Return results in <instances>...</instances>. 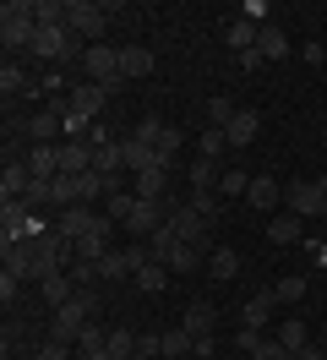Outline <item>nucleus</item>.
Masks as SVG:
<instances>
[{
    "label": "nucleus",
    "mask_w": 327,
    "mask_h": 360,
    "mask_svg": "<svg viewBox=\"0 0 327 360\" xmlns=\"http://www.w3.org/2000/svg\"><path fill=\"white\" fill-rule=\"evenodd\" d=\"M39 39V22H33V0H6L0 6V44L6 55H17V49H33Z\"/></svg>",
    "instance_id": "1"
},
{
    "label": "nucleus",
    "mask_w": 327,
    "mask_h": 360,
    "mask_svg": "<svg viewBox=\"0 0 327 360\" xmlns=\"http://www.w3.org/2000/svg\"><path fill=\"white\" fill-rule=\"evenodd\" d=\"M115 6H93V0H65V27L82 39V44H104V27Z\"/></svg>",
    "instance_id": "2"
},
{
    "label": "nucleus",
    "mask_w": 327,
    "mask_h": 360,
    "mask_svg": "<svg viewBox=\"0 0 327 360\" xmlns=\"http://www.w3.org/2000/svg\"><path fill=\"white\" fill-rule=\"evenodd\" d=\"M169 229H174V240H180V246L213 251V224H207L191 202H174V207H169Z\"/></svg>",
    "instance_id": "3"
},
{
    "label": "nucleus",
    "mask_w": 327,
    "mask_h": 360,
    "mask_svg": "<svg viewBox=\"0 0 327 360\" xmlns=\"http://www.w3.org/2000/svg\"><path fill=\"white\" fill-rule=\"evenodd\" d=\"M283 202H289V213H295V219H322V207H327V175L283 186Z\"/></svg>",
    "instance_id": "4"
},
{
    "label": "nucleus",
    "mask_w": 327,
    "mask_h": 360,
    "mask_svg": "<svg viewBox=\"0 0 327 360\" xmlns=\"http://www.w3.org/2000/svg\"><path fill=\"white\" fill-rule=\"evenodd\" d=\"M82 71H87V82H98V88H109V93L126 82V71H120V49H109V44H87Z\"/></svg>",
    "instance_id": "5"
},
{
    "label": "nucleus",
    "mask_w": 327,
    "mask_h": 360,
    "mask_svg": "<svg viewBox=\"0 0 327 360\" xmlns=\"http://www.w3.org/2000/svg\"><path fill=\"white\" fill-rule=\"evenodd\" d=\"M104 224H109V213H98V207H87V202L55 213V229H60L65 240H82V235H93V229H104Z\"/></svg>",
    "instance_id": "6"
},
{
    "label": "nucleus",
    "mask_w": 327,
    "mask_h": 360,
    "mask_svg": "<svg viewBox=\"0 0 327 360\" xmlns=\"http://www.w3.org/2000/svg\"><path fill=\"white\" fill-rule=\"evenodd\" d=\"M169 207H174V202H148V197H136V207L126 213V224H120V229H131L136 240H148L153 229L169 224Z\"/></svg>",
    "instance_id": "7"
},
{
    "label": "nucleus",
    "mask_w": 327,
    "mask_h": 360,
    "mask_svg": "<svg viewBox=\"0 0 327 360\" xmlns=\"http://www.w3.org/2000/svg\"><path fill=\"white\" fill-rule=\"evenodd\" d=\"M27 229H33V207L27 202H6L0 207V251L17 246V240H27Z\"/></svg>",
    "instance_id": "8"
},
{
    "label": "nucleus",
    "mask_w": 327,
    "mask_h": 360,
    "mask_svg": "<svg viewBox=\"0 0 327 360\" xmlns=\"http://www.w3.org/2000/svg\"><path fill=\"white\" fill-rule=\"evenodd\" d=\"M104 104H109V88H98V82H77V88L65 93V110L82 115V120H98Z\"/></svg>",
    "instance_id": "9"
},
{
    "label": "nucleus",
    "mask_w": 327,
    "mask_h": 360,
    "mask_svg": "<svg viewBox=\"0 0 327 360\" xmlns=\"http://www.w3.org/2000/svg\"><path fill=\"white\" fill-rule=\"evenodd\" d=\"M22 131L33 136V142H55V136L65 131V115H60V98L49 104V110H39V115H27L22 120Z\"/></svg>",
    "instance_id": "10"
},
{
    "label": "nucleus",
    "mask_w": 327,
    "mask_h": 360,
    "mask_svg": "<svg viewBox=\"0 0 327 360\" xmlns=\"http://www.w3.org/2000/svg\"><path fill=\"white\" fill-rule=\"evenodd\" d=\"M27 186H33L27 158H6V169H0V202H22V197H27Z\"/></svg>",
    "instance_id": "11"
},
{
    "label": "nucleus",
    "mask_w": 327,
    "mask_h": 360,
    "mask_svg": "<svg viewBox=\"0 0 327 360\" xmlns=\"http://www.w3.org/2000/svg\"><path fill=\"white\" fill-rule=\"evenodd\" d=\"M120 153H126V175H142V169H158V164H164L158 148L142 142V136H126V142H120ZM164 169H169V164H164Z\"/></svg>",
    "instance_id": "12"
},
{
    "label": "nucleus",
    "mask_w": 327,
    "mask_h": 360,
    "mask_svg": "<svg viewBox=\"0 0 327 360\" xmlns=\"http://www.w3.org/2000/svg\"><path fill=\"white\" fill-rule=\"evenodd\" d=\"M27 175H33V180H55V175H60V142H33Z\"/></svg>",
    "instance_id": "13"
},
{
    "label": "nucleus",
    "mask_w": 327,
    "mask_h": 360,
    "mask_svg": "<svg viewBox=\"0 0 327 360\" xmlns=\"http://www.w3.org/2000/svg\"><path fill=\"white\" fill-rule=\"evenodd\" d=\"M273 306H278V295H273V290H257L245 306H240V328H257V333H262V328L273 322Z\"/></svg>",
    "instance_id": "14"
},
{
    "label": "nucleus",
    "mask_w": 327,
    "mask_h": 360,
    "mask_svg": "<svg viewBox=\"0 0 327 360\" xmlns=\"http://www.w3.org/2000/svg\"><path fill=\"white\" fill-rule=\"evenodd\" d=\"M180 328H186L191 338H213V328H218V311L207 306V300H191V306H186V316H180Z\"/></svg>",
    "instance_id": "15"
},
{
    "label": "nucleus",
    "mask_w": 327,
    "mask_h": 360,
    "mask_svg": "<svg viewBox=\"0 0 327 360\" xmlns=\"http://www.w3.org/2000/svg\"><path fill=\"white\" fill-rule=\"evenodd\" d=\"M257 131H262V115H257V110H235V120L224 126L229 148H251V142H257Z\"/></svg>",
    "instance_id": "16"
},
{
    "label": "nucleus",
    "mask_w": 327,
    "mask_h": 360,
    "mask_svg": "<svg viewBox=\"0 0 327 360\" xmlns=\"http://www.w3.org/2000/svg\"><path fill=\"white\" fill-rule=\"evenodd\" d=\"M245 202L262 207V213H273V207L283 202V186H278L273 175H251V191H245Z\"/></svg>",
    "instance_id": "17"
},
{
    "label": "nucleus",
    "mask_w": 327,
    "mask_h": 360,
    "mask_svg": "<svg viewBox=\"0 0 327 360\" xmlns=\"http://www.w3.org/2000/svg\"><path fill=\"white\" fill-rule=\"evenodd\" d=\"M93 169V142H60V175H87Z\"/></svg>",
    "instance_id": "18"
},
{
    "label": "nucleus",
    "mask_w": 327,
    "mask_h": 360,
    "mask_svg": "<svg viewBox=\"0 0 327 360\" xmlns=\"http://www.w3.org/2000/svg\"><path fill=\"white\" fill-rule=\"evenodd\" d=\"M109 235H115V224H104V229H93V235H82V240H77V262H104L109 251Z\"/></svg>",
    "instance_id": "19"
},
{
    "label": "nucleus",
    "mask_w": 327,
    "mask_h": 360,
    "mask_svg": "<svg viewBox=\"0 0 327 360\" xmlns=\"http://www.w3.org/2000/svg\"><path fill=\"white\" fill-rule=\"evenodd\" d=\"M257 55H262V60H283V55H289V39H283L278 22H262L257 27Z\"/></svg>",
    "instance_id": "20"
},
{
    "label": "nucleus",
    "mask_w": 327,
    "mask_h": 360,
    "mask_svg": "<svg viewBox=\"0 0 327 360\" xmlns=\"http://www.w3.org/2000/svg\"><path fill=\"white\" fill-rule=\"evenodd\" d=\"M207 273H213L218 284L240 278V251H235V246H213V251H207Z\"/></svg>",
    "instance_id": "21"
},
{
    "label": "nucleus",
    "mask_w": 327,
    "mask_h": 360,
    "mask_svg": "<svg viewBox=\"0 0 327 360\" xmlns=\"http://www.w3.org/2000/svg\"><path fill=\"white\" fill-rule=\"evenodd\" d=\"M164 186H169V169H164V164H158V169H142V175H131V191L148 197V202H164Z\"/></svg>",
    "instance_id": "22"
},
{
    "label": "nucleus",
    "mask_w": 327,
    "mask_h": 360,
    "mask_svg": "<svg viewBox=\"0 0 327 360\" xmlns=\"http://www.w3.org/2000/svg\"><path fill=\"white\" fill-rule=\"evenodd\" d=\"M224 39H229V49H235V55H251V49H257V22L229 17V22H224Z\"/></svg>",
    "instance_id": "23"
},
{
    "label": "nucleus",
    "mask_w": 327,
    "mask_h": 360,
    "mask_svg": "<svg viewBox=\"0 0 327 360\" xmlns=\"http://www.w3.org/2000/svg\"><path fill=\"white\" fill-rule=\"evenodd\" d=\"M120 71H126V82L148 77V71H153V49H142V44H126V49H120Z\"/></svg>",
    "instance_id": "24"
},
{
    "label": "nucleus",
    "mask_w": 327,
    "mask_h": 360,
    "mask_svg": "<svg viewBox=\"0 0 327 360\" xmlns=\"http://www.w3.org/2000/svg\"><path fill=\"white\" fill-rule=\"evenodd\" d=\"M0 93H6V98H17V93H33V82H27V71H22L17 60H6V66H0Z\"/></svg>",
    "instance_id": "25"
},
{
    "label": "nucleus",
    "mask_w": 327,
    "mask_h": 360,
    "mask_svg": "<svg viewBox=\"0 0 327 360\" xmlns=\"http://www.w3.org/2000/svg\"><path fill=\"white\" fill-rule=\"evenodd\" d=\"M224 148H229V136L218 131V126H202V136H196V158H224Z\"/></svg>",
    "instance_id": "26"
},
{
    "label": "nucleus",
    "mask_w": 327,
    "mask_h": 360,
    "mask_svg": "<svg viewBox=\"0 0 327 360\" xmlns=\"http://www.w3.org/2000/svg\"><path fill=\"white\" fill-rule=\"evenodd\" d=\"M6 273H17V278H33V246H27V240L6 246Z\"/></svg>",
    "instance_id": "27"
},
{
    "label": "nucleus",
    "mask_w": 327,
    "mask_h": 360,
    "mask_svg": "<svg viewBox=\"0 0 327 360\" xmlns=\"http://www.w3.org/2000/svg\"><path fill=\"white\" fill-rule=\"evenodd\" d=\"M196 349V338L186 328H164V360H186Z\"/></svg>",
    "instance_id": "28"
},
{
    "label": "nucleus",
    "mask_w": 327,
    "mask_h": 360,
    "mask_svg": "<svg viewBox=\"0 0 327 360\" xmlns=\"http://www.w3.org/2000/svg\"><path fill=\"white\" fill-rule=\"evenodd\" d=\"M39 290H44V300H49V306H65V300L77 295V290H71V273H49Z\"/></svg>",
    "instance_id": "29"
},
{
    "label": "nucleus",
    "mask_w": 327,
    "mask_h": 360,
    "mask_svg": "<svg viewBox=\"0 0 327 360\" xmlns=\"http://www.w3.org/2000/svg\"><path fill=\"white\" fill-rule=\"evenodd\" d=\"M300 229H305V219H295V213H278V219H273V229H267V235H273L278 246H295V240H300Z\"/></svg>",
    "instance_id": "30"
},
{
    "label": "nucleus",
    "mask_w": 327,
    "mask_h": 360,
    "mask_svg": "<svg viewBox=\"0 0 327 360\" xmlns=\"http://www.w3.org/2000/svg\"><path fill=\"white\" fill-rule=\"evenodd\" d=\"M273 338H278V344H283V349H289V355L311 344V333H305V322H300V316H289V322H283V328H278V333H273Z\"/></svg>",
    "instance_id": "31"
},
{
    "label": "nucleus",
    "mask_w": 327,
    "mask_h": 360,
    "mask_svg": "<svg viewBox=\"0 0 327 360\" xmlns=\"http://www.w3.org/2000/svg\"><path fill=\"white\" fill-rule=\"evenodd\" d=\"M202 257H207V251H196V246H174L164 268H169V273H196V268H202Z\"/></svg>",
    "instance_id": "32"
},
{
    "label": "nucleus",
    "mask_w": 327,
    "mask_h": 360,
    "mask_svg": "<svg viewBox=\"0 0 327 360\" xmlns=\"http://www.w3.org/2000/svg\"><path fill=\"white\" fill-rule=\"evenodd\" d=\"M44 93H55V98H65V66H49L39 77V82H33V93H27V98H44Z\"/></svg>",
    "instance_id": "33"
},
{
    "label": "nucleus",
    "mask_w": 327,
    "mask_h": 360,
    "mask_svg": "<svg viewBox=\"0 0 327 360\" xmlns=\"http://www.w3.org/2000/svg\"><path fill=\"white\" fill-rule=\"evenodd\" d=\"M245 191H251V175H245V169H235V164H229V169L218 175V197H245Z\"/></svg>",
    "instance_id": "34"
},
{
    "label": "nucleus",
    "mask_w": 327,
    "mask_h": 360,
    "mask_svg": "<svg viewBox=\"0 0 327 360\" xmlns=\"http://www.w3.org/2000/svg\"><path fill=\"white\" fill-rule=\"evenodd\" d=\"M131 278H136V284H142L148 295H158L164 284H169V268H164V262H148V268H136Z\"/></svg>",
    "instance_id": "35"
},
{
    "label": "nucleus",
    "mask_w": 327,
    "mask_h": 360,
    "mask_svg": "<svg viewBox=\"0 0 327 360\" xmlns=\"http://www.w3.org/2000/svg\"><path fill=\"white\" fill-rule=\"evenodd\" d=\"M180 148H186V131L180 126H164V136H158V158L174 169V158H180Z\"/></svg>",
    "instance_id": "36"
},
{
    "label": "nucleus",
    "mask_w": 327,
    "mask_h": 360,
    "mask_svg": "<svg viewBox=\"0 0 327 360\" xmlns=\"http://www.w3.org/2000/svg\"><path fill=\"white\" fill-rule=\"evenodd\" d=\"M49 191H55V213H60V207H77V175H55Z\"/></svg>",
    "instance_id": "37"
},
{
    "label": "nucleus",
    "mask_w": 327,
    "mask_h": 360,
    "mask_svg": "<svg viewBox=\"0 0 327 360\" xmlns=\"http://www.w3.org/2000/svg\"><path fill=\"white\" fill-rule=\"evenodd\" d=\"M109 355L131 360V355H136V333H131V328H109Z\"/></svg>",
    "instance_id": "38"
},
{
    "label": "nucleus",
    "mask_w": 327,
    "mask_h": 360,
    "mask_svg": "<svg viewBox=\"0 0 327 360\" xmlns=\"http://www.w3.org/2000/svg\"><path fill=\"white\" fill-rule=\"evenodd\" d=\"M126 273H131V257H126V251H109L104 262H98V278H104V284H109V278H126Z\"/></svg>",
    "instance_id": "39"
},
{
    "label": "nucleus",
    "mask_w": 327,
    "mask_h": 360,
    "mask_svg": "<svg viewBox=\"0 0 327 360\" xmlns=\"http://www.w3.org/2000/svg\"><path fill=\"white\" fill-rule=\"evenodd\" d=\"M218 202H224L218 191H191V207L202 213V219H207V224H218Z\"/></svg>",
    "instance_id": "40"
},
{
    "label": "nucleus",
    "mask_w": 327,
    "mask_h": 360,
    "mask_svg": "<svg viewBox=\"0 0 327 360\" xmlns=\"http://www.w3.org/2000/svg\"><path fill=\"white\" fill-rule=\"evenodd\" d=\"M229 120H235V104H229V98H207V126H218V131H224Z\"/></svg>",
    "instance_id": "41"
},
{
    "label": "nucleus",
    "mask_w": 327,
    "mask_h": 360,
    "mask_svg": "<svg viewBox=\"0 0 327 360\" xmlns=\"http://www.w3.org/2000/svg\"><path fill=\"white\" fill-rule=\"evenodd\" d=\"M164 126H169V120H158V115H142V120H136V131H131V136H142V142H153V148H158V136H164Z\"/></svg>",
    "instance_id": "42"
},
{
    "label": "nucleus",
    "mask_w": 327,
    "mask_h": 360,
    "mask_svg": "<svg viewBox=\"0 0 327 360\" xmlns=\"http://www.w3.org/2000/svg\"><path fill=\"white\" fill-rule=\"evenodd\" d=\"M71 284H82V290L104 284V278H98V262H71Z\"/></svg>",
    "instance_id": "43"
},
{
    "label": "nucleus",
    "mask_w": 327,
    "mask_h": 360,
    "mask_svg": "<svg viewBox=\"0 0 327 360\" xmlns=\"http://www.w3.org/2000/svg\"><path fill=\"white\" fill-rule=\"evenodd\" d=\"M251 360H295V355H289V349H283L278 338H262L257 349H251Z\"/></svg>",
    "instance_id": "44"
},
{
    "label": "nucleus",
    "mask_w": 327,
    "mask_h": 360,
    "mask_svg": "<svg viewBox=\"0 0 327 360\" xmlns=\"http://www.w3.org/2000/svg\"><path fill=\"white\" fill-rule=\"evenodd\" d=\"M273 295H278V300H300V295H305V278H295V273H289V278H278V284H273Z\"/></svg>",
    "instance_id": "45"
},
{
    "label": "nucleus",
    "mask_w": 327,
    "mask_h": 360,
    "mask_svg": "<svg viewBox=\"0 0 327 360\" xmlns=\"http://www.w3.org/2000/svg\"><path fill=\"white\" fill-rule=\"evenodd\" d=\"M240 17H245V22H267V0H245V6H240Z\"/></svg>",
    "instance_id": "46"
},
{
    "label": "nucleus",
    "mask_w": 327,
    "mask_h": 360,
    "mask_svg": "<svg viewBox=\"0 0 327 360\" xmlns=\"http://www.w3.org/2000/svg\"><path fill=\"white\" fill-rule=\"evenodd\" d=\"M33 360H71V344H55V338H49V344H44Z\"/></svg>",
    "instance_id": "47"
},
{
    "label": "nucleus",
    "mask_w": 327,
    "mask_h": 360,
    "mask_svg": "<svg viewBox=\"0 0 327 360\" xmlns=\"http://www.w3.org/2000/svg\"><path fill=\"white\" fill-rule=\"evenodd\" d=\"M17 290H22V278H17V273H0V300H6V306L17 300Z\"/></svg>",
    "instance_id": "48"
},
{
    "label": "nucleus",
    "mask_w": 327,
    "mask_h": 360,
    "mask_svg": "<svg viewBox=\"0 0 327 360\" xmlns=\"http://www.w3.org/2000/svg\"><path fill=\"white\" fill-rule=\"evenodd\" d=\"M257 344H262V333H257V328H240V333H235V349H245V355H251Z\"/></svg>",
    "instance_id": "49"
},
{
    "label": "nucleus",
    "mask_w": 327,
    "mask_h": 360,
    "mask_svg": "<svg viewBox=\"0 0 327 360\" xmlns=\"http://www.w3.org/2000/svg\"><path fill=\"white\" fill-rule=\"evenodd\" d=\"M305 60H311V66H327V44H316V39H311V44H305Z\"/></svg>",
    "instance_id": "50"
},
{
    "label": "nucleus",
    "mask_w": 327,
    "mask_h": 360,
    "mask_svg": "<svg viewBox=\"0 0 327 360\" xmlns=\"http://www.w3.org/2000/svg\"><path fill=\"white\" fill-rule=\"evenodd\" d=\"M295 360H327V349H316V344H305V349H295Z\"/></svg>",
    "instance_id": "51"
},
{
    "label": "nucleus",
    "mask_w": 327,
    "mask_h": 360,
    "mask_svg": "<svg viewBox=\"0 0 327 360\" xmlns=\"http://www.w3.org/2000/svg\"><path fill=\"white\" fill-rule=\"evenodd\" d=\"M131 360H153V355H142V349H136V355H131Z\"/></svg>",
    "instance_id": "52"
},
{
    "label": "nucleus",
    "mask_w": 327,
    "mask_h": 360,
    "mask_svg": "<svg viewBox=\"0 0 327 360\" xmlns=\"http://www.w3.org/2000/svg\"><path fill=\"white\" fill-rule=\"evenodd\" d=\"M322 224H327V207H322Z\"/></svg>",
    "instance_id": "53"
}]
</instances>
